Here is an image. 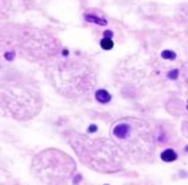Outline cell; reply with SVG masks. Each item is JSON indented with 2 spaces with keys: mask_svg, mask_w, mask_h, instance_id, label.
Instances as JSON below:
<instances>
[{
  "mask_svg": "<svg viewBox=\"0 0 188 185\" xmlns=\"http://www.w3.org/2000/svg\"><path fill=\"white\" fill-rule=\"evenodd\" d=\"M110 134L122 154L130 161L137 164L152 161L156 141L152 127L146 121L133 117L121 118L112 125Z\"/></svg>",
  "mask_w": 188,
  "mask_h": 185,
  "instance_id": "cell-1",
  "label": "cell"
},
{
  "mask_svg": "<svg viewBox=\"0 0 188 185\" xmlns=\"http://www.w3.org/2000/svg\"><path fill=\"white\" fill-rule=\"evenodd\" d=\"M3 44L10 43L14 51L31 62H52L59 54V40L39 28L14 26L3 28Z\"/></svg>",
  "mask_w": 188,
  "mask_h": 185,
  "instance_id": "cell-2",
  "label": "cell"
},
{
  "mask_svg": "<svg viewBox=\"0 0 188 185\" xmlns=\"http://www.w3.org/2000/svg\"><path fill=\"white\" fill-rule=\"evenodd\" d=\"M71 148L85 165L93 170L114 173L124 166V154L113 140L90 138L82 134H73L69 138Z\"/></svg>",
  "mask_w": 188,
  "mask_h": 185,
  "instance_id": "cell-3",
  "label": "cell"
},
{
  "mask_svg": "<svg viewBox=\"0 0 188 185\" xmlns=\"http://www.w3.org/2000/svg\"><path fill=\"white\" fill-rule=\"evenodd\" d=\"M47 76L60 94L73 98L89 95L97 80L92 68L77 59L52 60L47 67Z\"/></svg>",
  "mask_w": 188,
  "mask_h": 185,
  "instance_id": "cell-4",
  "label": "cell"
},
{
  "mask_svg": "<svg viewBox=\"0 0 188 185\" xmlns=\"http://www.w3.org/2000/svg\"><path fill=\"white\" fill-rule=\"evenodd\" d=\"M0 97L3 107L19 121L34 118L42 107V99L39 94L24 83L3 82Z\"/></svg>",
  "mask_w": 188,
  "mask_h": 185,
  "instance_id": "cell-5",
  "label": "cell"
},
{
  "mask_svg": "<svg viewBox=\"0 0 188 185\" xmlns=\"http://www.w3.org/2000/svg\"><path fill=\"white\" fill-rule=\"evenodd\" d=\"M96 98H97V101L100 103H108L110 101V94L106 90H97Z\"/></svg>",
  "mask_w": 188,
  "mask_h": 185,
  "instance_id": "cell-6",
  "label": "cell"
},
{
  "mask_svg": "<svg viewBox=\"0 0 188 185\" xmlns=\"http://www.w3.org/2000/svg\"><path fill=\"white\" fill-rule=\"evenodd\" d=\"M176 153H175L172 149H167V150H164L161 153V160L164 161H175L176 160Z\"/></svg>",
  "mask_w": 188,
  "mask_h": 185,
  "instance_id": "cell-7",
  "label": "cell"
},
{
  "mask_svg": "<svg viewBox=\"0 0 188 185\" xmlns=\"http://www.w3.org/2000/svg\"><path fill=\"white\" fill-rule=\"evenodd\" d=\"M101 46L104 50H110V48L113 47V42L110 39H102V42H101Z\"/></svg>",
  "mask_w": 188,
  "mask_h": 185,
  "instance_id": "cell-8",
  "label": "cell"
},
{
  "mask_svg": "<svg viewBox=\"0 0 188 185\" xmlns=\"http://www.w3.org/2000/svg\"><path fill=\"white\" fill-rule=\"evenodd\" d=\"M181 133L188 138V117H186L184 121L181 122Z\"/></svg>",
  "mask_w": 188,
  "mask_h": 185,
  "instance_id": "cell-9",
  "label": "cell"
},
{
  "mask_svg": "<svg viewBox=\"0 0 188 185\" xmlns=\"http://www.w3.org/2000/svg\"><path fill=\"white\" fill-rule=\"evenodd\" d=\"M163 58L173 59L175 58V54H173V52H169V51H164V52H163Z\"/></svg>",
  "mask_w": 188,
  "mask_h": 185,
  "instance_id": "cell-10",
  "label": "cell"
}]
</instances>
